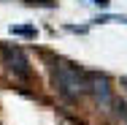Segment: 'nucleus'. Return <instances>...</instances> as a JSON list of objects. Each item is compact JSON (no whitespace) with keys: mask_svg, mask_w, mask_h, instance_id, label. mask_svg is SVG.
Wrapping results in <instances>:
<instances>
[{"mask_svg":"<svg viewBox=\"0 0 127 125\" xmlns=\"http://www.w3.org/2000/svg\"><path fill=\"white\" fill-rule=\"evenodd\" d=\"M87 90L100 101V103H111L114 93H111V82L103 74H87Z\"/></svg>","mask_w":127,"mask_h":125,"instance_id":"f03ea898","label":"nucleus"},{"mask_svg":"<svg viewBox=\"0 0 127 125\" xmlns=\"http://www.w3.org/2000/svg\"><path fill=\"white\" fill-rule=\"evenodd\" d=\"M54 84H57V93L65 101H78V95L87 93V74L78 71L76 65H68V63H54Z\"/></svg>","mask_w":127,"mask_h":125,"instance_id":"f257e3e1","label":"nucleus"},{"mask_svg":"<svg viewBox=\"0 0 127 125\" xmlns=\"http://www.w3.org/2000/svg\"><path fill=\"white\" fill-rule=\"evenodd\" d=\"M3 57H5V65H8L11 74H16L19 79H27L30 76V68H27V60H25V54H22V49L5 46L3 49Z\"/></svg>","mask_w":127,"mask_h":125,"instance_id":"7ed1b4c3","label":"nucleus"},{"mask_svg":"<svg viewBox=\"0 0 127 125\" xmlns=\"http://www.w3.org/2000/svg\"><path fill=\"white\" fill-rule=\"evenodd\" d=\"M116 109H119V117L127 123V103H122V101H119V103H116Z\"/></svg>","mask_w":127,"mask_h":125,"instance_id":"20e7f679","label":"nucleus"},{"mask_svg":"<svg viewBox=\"0 0 127 125\" xmlns=\"http://www.w3.org/2000/svg\"><path fill=\"white\" fill-rule=\"evenodd\" d=\"M92 3H97V5H108V0H92Z\"/></svg>","mask_w":127,"mask_h":125,"instance_id":"39448f33","label":"nucleus"}]
</instances>
